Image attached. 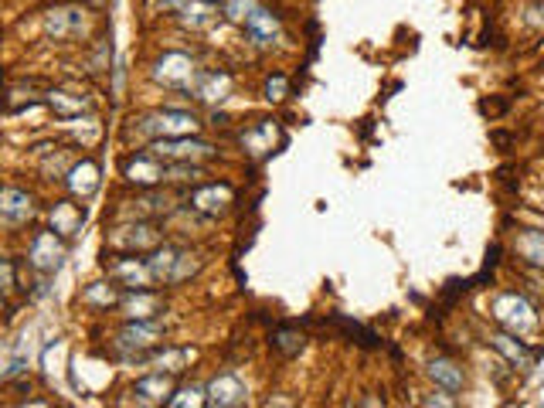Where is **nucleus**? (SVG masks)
Returning a JSON list of instances; mask_svg holds the SVG:
<instances>
[{"mask_svg": "<svg viewBox=\"0 0 544 408\" xmlns=\"http://www.w3.org/2000/svg\"><path fill=\"white\" fill-rule=\"evenodd\" d=\"M493 347L500 350L510 364H514V371H517V367H521V371H527V367L534 364V354L524 347V341H517L514 334H496V337H493Z\"/></svg>", "mask_w": 544, "mask_h": 408, "instance_id": "4be33fe9", "label": "nucleus"}, {"mask_svg": "<svg viewBox=\"0 0 544 408\" xmlns=\"http://www.w3.org/2000/svg\"><path fill=\"white\" fill-rule=\"evenodd\" d=\"M123 286L119 283H92V286H85L82 290V303L85 306H96V310H109V306H119L123 303Z\"/></svg>", "mask_w": 544, "mask_h": 408, "instance_id": "b1692460", "label": "nucleus"}, {"mask_svg": "<svg viewBox=\"0 0 544 408\" xmlns=\"http://www.w3.org/2000/svg\"><path fill=\"white\" fill-rule=\"evenodd\" d=\"M65 259V245H61V235L54 232H38L31 241V266L38 272H54Z\"/></svg>", "mask_w": 544, "mask_h": 408, "instance_id": "9d476101", "label": "nucleus"}, {"mask_svg": "<svg viewBox=\"0 0 544 408\" xmlns=\"http://www.w3.org/2000/svg\"><path fill=\"white\" fill-rule=\"evenodd\" d=\"M150 266V276L154 283H163V286H177L184 279H191L198 269H201V259L187 248H177V245H157L147 259Z\"/></svg>", "mask_w": 544, "mask_h": 408, "instance_id": "f257e3e1", "label": "nucleus"}, {"mask_svg": "<svg viewBox=\"0 0 544 408\" xmlns=\"http://www.w3.org/2000/svg\"><path fill=\"white\" fill-rule=\"evenodd\" d=\"M286 92H289V78L282 75V72H275V75H269L266 78V99H286Z\"/></svg>", "mask_w": 544, "mask_h": 408, "instance_id": "473e14b6", "label": "nucleus"}, {"mask_svg": "<svg viewBox=\"0 0 544 408\" xmlns=\"http://www.w3.org/2000/svg\"><path fill=\"white\" fill-rule=\"evenodd\" d=\"M493 320L503 323L507 330H531L534 327V310L527 306L524 296L517 292H500L493 299Z\"/></svg>", "mask_w": 544, "mask_h": 408, "instance_id": "0eeeda50", "label": "nucleus"}, {"mask_svg": "<svg viewBox=\"0 0 544 408\" xmlns=\"http://www.w3.org/2000/svg\"><path fill=\"white\" fill-rule=\"evenodd\" d=\"M154 75L160 78L163 85H187L194 78V61L187 58L184 52H163L157 58Z\"/></svg>", "mask_w": 544, "mask_h": 408, "instance_id": "4468645a", "label": "nucleus"}, {"mask_svg": "<svg viewBox=\"0 0 544 408\" xmlns=\"http://www.w3.org/2000/svg\"><path fill=\"white\" fill-rule=\"evenodd\" d=\"M48 106L54 109V116L61 119H79L85 109H89V96H79V92H61L54 89L48 92Z\"/></svg>", "mask_w": 544, "mask_h": 408, "instance_id": "5701e85b", "label": "nucleus"}, {"mask_svg": "<svg viewBox=\"0 0 544 408\" xmlns=\"http://www.w3.org/2000/svg\"><path fill=\"white\" fill-rule=\"evenodd\" d=\"M429 378L435 385H442L446 391H463V385H466V371L452 357H435L429 364Z\"/></svg>", "mask_w": 544, "mask_h": 408, "instance_id": "6ab92c4d", "label": "nucleus"}, {"mask_svg": "<svg viewBox=\"0 0 544 408\" xmlns=\"http://www.w3.org/2000/svg\"><path fill=\"white\" fill-rule=\"evenodd\" d=\"M306 344V337L296 330V327H275L269 334V347L279 354V357H296Z\"/></svg>", "mask_w": 544, "mask_h": 408, "instance_id": "a878e982", "label": "nucleus"}, {"mask_svg": "<svg viewBox=\"0 0 544 408\" xmlns=\"http://www.w3.org/2000/svg\"><path fill=\"white\" fill-rule=\"evenodd\" d=\"M252 10H255L252 0H228V3H224V17H228V21H242V24H245Z\"/></svg>", "mask_w": 544, "mask_h": 408, "instance_id": "2f4dec72", "label": "nucleus"}, {"mask_svg": "<svg viewBox=\"0 0 544 408\" xmlns=\"http://www.w3.org/2000/svg\"><path fill=\"white\" fill-rule=\"evenodd\" d=\"M116 344L126 350L129 357H140V361H143L150 350H157L163 344V323L160 320H129V323L119 330Z\"/></svg>", "mask_w": 544, "mask_h": 408, "instance_id": "f03ea898", "label": "nucleus"}, {"mask_svg": "<svg viewBox=\"0 0 544 408\" xmlns=\"http://www.w3.org/2000/svg\"><path fill=\"white\" fill-rule=\"evenodd\" d=\"M157 371H167V374H177L184 371L191 361H194V350L191 347H167V350H157L154 357H147Z\"/></svg>", "mask_w": 544, "mask_h": 408, "instance_id": "bb28decb", "label": "nucleus"}, {"mask_svg": "<svg viewBox=\"0 0 544 408\" xmlns=\"http://www.w3.org/2000/svg\"><path fill=\"white\" fill-rule=\"evenodd\" d=\"M133 402L136 405H167L170 402V395H174V378L160 371V374H150V378H140L136 385H133Z\"/></svg>", "mask_w": 544, "mask_h": 408, "instance_id": "f8f14e48", "label": "nucleus"}, {"mask_svg": "<svg viewBox=\"0 0 544 408\" xmlns=\"http://www.w3.org/2000/svg\"><path fill=\"white\" fill-rule=\"evenodd\" d=\"M109 245L119 248V252H154L157 245H163V235L157 232V225L150 222H136V225H126V228H116L109 235Z\"/></svg>", "mask_w": 544, "mask_h": 408, "instance_id": "423d86ee", "label": "nucleus"}, {"mask_svg": "<svg viewBox=\"0 0 544 408\" xmlns=\"http://www.w3.org/2000/svg\"><path fill=\"white\" fill-rule=\"evenodd\" d=\"M10 292H14V262L3 259V296H10Z\"/></svg>", "mask_w": 544, "mask_h": 408, "instance_id": "72a5a7b5", "label": "nucleus"}, {"mask_svg": "<svg viewBox=\"0 0 544 408\" xmlns=\"http://www.w3.org/2000/svg\"><path fill=\"white\" fill-rule=\"evenodd\" d=\"M231 89V78L228 75H201L198 78V99H205V103H215V99H224V92Z\"/></svg>", "mask_w": 544, "mask_h": 408, "instance_id": "cd10ccee", "label": "nucleus"}, {"mask_svg": "<svg viewBox=\"0 0 544 408\" xmlns=\"http://www.w3.org/2000/svg\"><path fill=\"white\" fill-rule=\"evenodd\" d=\"M170 3H180V0H170Z\"/></svg>", "mask_w": 544, "mask_h": 408, "instance_id": "4c0bfd02", "label": "nucleus"}, {"mask_svg": "<svg viewBox=\"0 0 544 408\" xmlns=\"http://www.w3.org/2000/svg\"><path fill=\"white\" fill-rule=\"evenodd\" d=\"M119 310L129 316V320H157L163 310H167V303H163V296L157 290H129L123 292V303H119Z\"/></svg>", "mask_w": 544, "mask_h": 408, "instance_id": "1a4fd4ad", "label": "nucleus"}, {"mask_svg": "<svg viewBox=\"0 0 544 408\" xmlns=\"http://www.w3.org/2000/svg\"><path fill=\"white\" fill-rule=\"evenodd\" d=\"M245 34H249L255 45H269V41H275V34H279V21L272 17L269 10L255 7V10L249 14V21H245Z\"/></svg>", "mask_w": 544, "mask_h": 408, "instance_id": "412c9836", "label": "nucleus"}, {"mask_svg": "<svg viewBox=\"0 0 544 408\" xmlns=\"http://www.w3.org/2000/svg\"><path fill=\"white\" fill-rule=\"evenodd\" d=\"M160 160L167 164H201V160H211L218 150L205 140H194V136H174V140H154L150 147Z\"/></svg>", "mask_w": 544, "mask_h": 408, "instance_id": "7ed1b4c3", "label": "nucleus"}, {"mask_svg": "<svg viewBox=\"0 0 544 408\" xmlns=\"http://www.w3.org/2000/svg\"><path fill=\"white\" fill-rule=\"evenodd\" d=\"M65 184H68V191L75 194V197H92L96 191H99V164L92 160V157H82V160H75L72 167H68V174H65Z\"/></svg>", "mask_w": 544, "mask_h": 408, "instance_id": "ddd939ff", "label": "nucleus"}, {"mask_svg": "<svg viewBox=\"0 0 544 408\" xmlns=\"http://www.w3.org/2000/svg\"><path fill=\"white\" fill-rule=\"evenodd\" d=\"M245 385L235 378V374H218L215 381L208 385V405H218V408H235V405H245Z\"/></svg>", "mask_w": 544, "mask_h": 408, "instance_id": "2eb2a0df", "label": "nucleus"}, {"mask_svg": "<svg viewBox=\"0 0 544 408\" xmlns=\"http://www.w3.org/2000/svg\"><path fill=\"white\" fill-rule=\"evenodd\" d=\"M337 327L347 334V337H354L361 347H378L381 337L375 330H368V327H361V323H354V320H347V316H337Z\"/></svg>", "mask_w": 544, "mask_h": 408, "instance_id": "c756f323", "label": "nucleus"}, {"mask_svg": "<svg viewBox=\"0 0 544 408\" xmlns=\"http://www.w3.org/2000/svg\"><path fill=\"white\" fill-rule=\"evenodd\" d=\"M92 3H106V0H92Z\"/></svg>", "mask_w": 544, "mask_h": 408, "instance_id": "e433bc0d", "label": "nucleus"}, {"mask_svg": "<svg viewBox=\"0 0 544 408\" xmlns=\"http://www.w3.org/2000/svg\"><path fill=\"white\" fill-rule=\"evenodd\" d=\"M82 225H85V208H82V204H75V201H58L52 208V228L61 235V238L75 235Z\"/></svg>", "mask_w": 544, "mask_h": 408, "instance_id": "a211bd4d", "label": "nucleus"}, {"mask_svg": "<svg viewBox=\"0 0 544 408\" xmlns=\"http://www.w3.org/2000/svg\"><path fill=\"white\" fill-rule=\"evenodd\" d=\"M231 204H235V187L224 184V180L221 184H205L191 194V208L205 218H221Z\"/></svg>", "mask_w": 544, "mask_h": 408, "instance_id": "6e6552de", "label": "nucleus"}, {"mask_svg": "<svg viewBox=\"0 0 544 408\" xmlns=\"http://www.w3.org/2000/svg\"><path fill=\"white\" fill-rule=\"evenodd\" d=\"M109 279L119 283L123 290H147L154 283L147 259H136V252H123V255H109L106 259Z\"/></svg>", "mask_w": 544, "mask_h": 408, "instance_id": "20e7f679", "label": "nucleus"}, {"mask_svg": "<svg viewBox=\"0 0 544 408\" xmlns=\"http://www.w3.org/2000/svg\"><path fill=\"white\" fill-rule=\"evenodd\" d=\"M170 408H184V405H208V388H180L170 395Z\"/></svg>", "mask_w": 544, "mask_h": 408, "instance_id": "7c9ffc66", "label": "nucleus"}, {"mask_svg": "<svg viewBox=\"0 0 544 408\" xmlns=\"http://www.w3.org/2000/svg\"><path fill=\"white\" fill-rule=\"evenodd\" d=\"M514 248H517V255H521L524 262L544 266V232H538V228H524V232H517Z\"/></svg>", "mask_w": 544, "mask_h": 408, "instance_id": "393cba45", "label": "nucleus"}, {"mask_svg": "<svg viewBox=\"0 0 544 408\" xmlns=\"http://www.w3.org/2000/svg\"><path fill=\"white\" fill-rule=\"evenodd\" d=\"M480 109H483V113H487V116H500V113H503V109H507V103H480Z\"/></svg>", "mask_w": 544, "mask_h": 408, "instance_id": "f704fd0d", "label": "nucleus"}, {"mask_svg": "<svg viewBox=\"0 0 544 408\" xmlns=\"http://www.w3.org/2000/svg\"><path fill=\"white\" fill-rule=\"evenodd\" d=\"M123 174H126L129 184H136V187H154V184L167 180V167L160 164V157L150 150V153H136L133 160H126Z\"/></svg>", "mask_w": 544, "mask_h": 408, "instance_id": "9b49d317", "label": "nucleus"}, {"mask_svg": "<svg viewBox=\"0 0 544 408\" xmlns=\"http://www.w3.org/2000/svg\"><path fill=\"white\" fill-rule=\"evenodd\" d=\"M82 14H85L82 7H58V10L48 14V24H45V28H48V34L58 38V41H61V38H72L75 31H82Z\"/></svg>", "mask_w": 544, "mask_h": 408, "instance_id": "aec40b11", "label": "nucleus"}, {"mask_svg": "<svg viewBox=\"0 0 544 408\" xmlns=\"http://www.w3.org/2000/svg\"><path fill=\"white\" fill-rule=\"evenodd\" d=\"M38 92V82H21V85H10L7 89V113H17L21 106H38L41 96Z\"/></svg>", "mask_w": 544, "mask_h": 408, "instance_id": "c85d7f7f", "label": "nucleus"}, {"mask_svg": "<svg viewBox=\"0 0 544 408\" xmlns=\"http://www.w3.org/2000/svg\"><path fill=\"white\" fill-rule=\"evenodd\" d=\"M275 136H279V129H275V122H272V119H262L259 126H252V129H242V133H238L242 147H245L252 157H269Z\"/></svg>", "mask_w": 544, "mask_h": 408, "instance_id": "f3484780", "label": "nucleus"}, {"mask_svg": "<svg viewBox=\"0 0 544 408\" xmlns=\"http://www.w3.org/2000/svg\"><path fill=\"white\" fill-rule=\"evenodd\" d=\"M426 405H452L449 398H426Z\"/></svg>", "mask_w": 544, "mask_h": 408, "instance_id": "c9c22d12", "label": "nucleus"}, {"mask_svg": "<svg viewBox=\"0 0 544 408\" xmlns=\"http://www.w3.org/2000/svg\"><path fill=\"white\" fill-rule=\"evenodd\" d=\"M198 116L184 113V109H160L154 116H147L140 122L143 133H154L157 140H174V136H194L198 133Z\"/></svg>", "mask_w": 544, "mask_h": 408, "instance_id": "39448f33", "label": "nucleus"}, {"mask_svg": "<svg viewBox=\"0 0 544 408\" xmlns=\"http://www.w3.org/2000/svg\"><path fill=\"white\" fill-rule=\"evenodd\" d=\"M0 215L7 225H21L34 215V201L28 191H17V187H3V201H0Z\"/></svg>", "mask_w": 544, "mask_h": 408, "instance_id": "dca6fc26", "label": "nucleus"}]
</instances>
